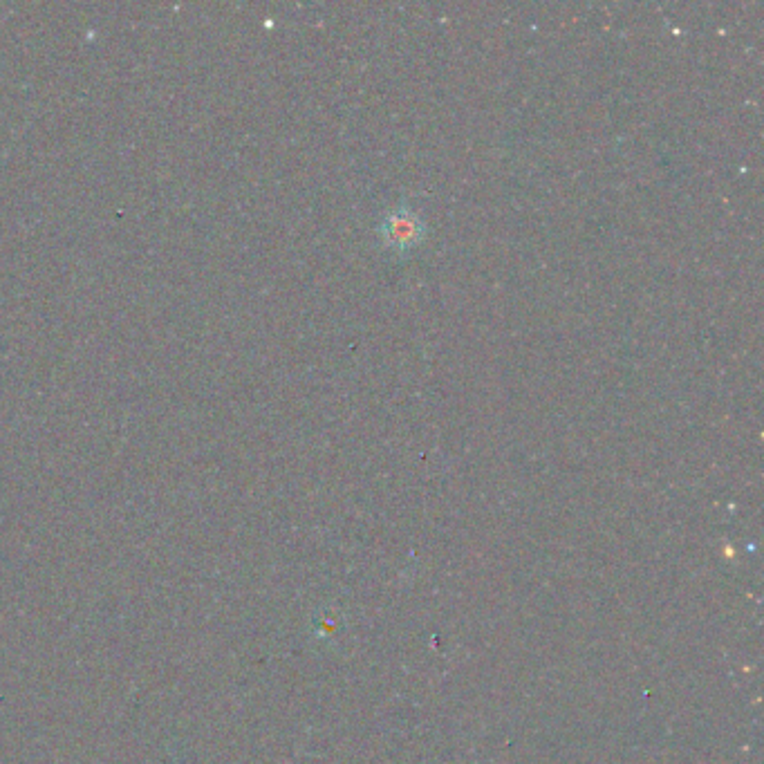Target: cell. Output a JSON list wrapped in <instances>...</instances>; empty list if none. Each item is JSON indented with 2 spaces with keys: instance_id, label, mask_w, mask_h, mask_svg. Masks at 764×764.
I'll return each mask as SVG.
<instances>
[{
  "instance_id": "cell-1",
  "label": "cell",
  "mask_w": 764,
  "mask_h": 764,
  "mask_svg": "<svg viewBox=\"0 0 764 764\" xmlns=\"http://www.w3.org/2000/svg\"><path fill=\"white\" fill-rule=\"evenodd\" d=\"M379 234L381 238H384L386 247L411 249L424 236V222L422 218H419V213H415L411 207L402 204V207L390 211L384 218Z\"/></svg>"
}]
</instances>
